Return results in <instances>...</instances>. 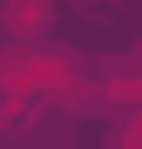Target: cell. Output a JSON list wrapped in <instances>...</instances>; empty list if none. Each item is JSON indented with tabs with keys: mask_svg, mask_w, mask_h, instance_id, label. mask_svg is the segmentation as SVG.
<instances>
[{
	"mask_svg": "<svg viewBox=\"0 0 142 149\" xmlns=\"http://www.w3.org/2000/svg\"><path fill=\"white\" fill-rule=\"evenodd\" d=\"M7 34L14 41H47L54 34V0H7Z\"/></svg>",
	"mask_w": 142,
	"mask_h": 149,
	"instance_id": "cell-1",
	"label": "cell"
}]
</instances>
